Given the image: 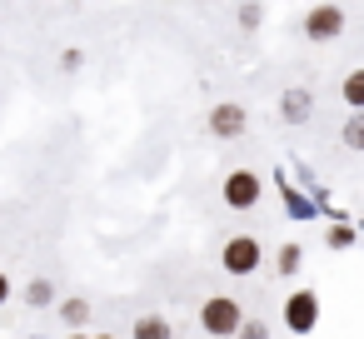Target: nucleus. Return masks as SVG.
<instances>
[{
	"instance_id": "0eeeda50",
	"label": "nucleus",
	"mask_w": 364,
	"mask_h": 339,
	"mask_svg": "<svg viewBox=\"0 0 364 339\" xmlns=\"http://www.w3.org/2000/svg\"><path fill=\"white\" fill-rule=\"evenodd\" d=\"M279 115H284L289 125L309 120V90H284V100H279Z\"/></svg>"
},
{
	"instance_id": "1a4fd4ad",
	"label": "nucleus",
	"mask_w": 364,
	"mask_h": 339,
	"mask_svg": "<svg viewBox=\"0 0 364 339\" xmlns=\"http://www.w3.org/2000/svg\"><path fill=\"white\" fill-rule=\"evenodd\" d=\"M339 95H344V105L364 110V70H349V75H344V85H339Z\"/></svg>"
},
{
	"instance_id": "9d476101",
	"label": "nucleus",
	"mask_w": 364,
	"mask_h": 339,
	"mask_svg": "<svg viewBox=\"0 0 364 339\" xmlns=\"http://www.w3.org/2000/svg\"><path fill=\"white\" fill-rule=\"evenodd\" d=\"M344 145H349V150H364V115H354V120L344 125Z\"/></svg>"
},
{
	"instance_id": "39448f33",
	"label": "nucleus",
	"mask_w": 364,
	"mask_h": 339,
	"mask_svg": "<svg viewBox=\"0 0 364 339\" xmlns=\"http://www.w3.org/2000/svg\"><path fill=\"white\" fill-rule=\"evenodd\" d=\"M339 31H344V11L339 6H309L304 11V36L309 41H339Z\"/></svg>"
},
{
	"instance_id": "20e7f679",
	"label": "nucleus",
	"mask_w": 364,
	"mask_h": 339,
	"mask_svg": "<svg viewBox=\"0 0 364 339\" xmlns=\"http://www.w3.org/2000/svg\"><path fill=\"white\" fill-rule=\"evenodd\" d=\"M284 324H289L294 334H309V329L319 324V294H314V289H294V294L284 299Z\"/></svg>"
},
{
	"instance_id": "423d86ee",
	"label": "nucleus",
	"mask_w": 364,
	"mask_h": 339,
	"mask_svg": "<svg viewBox=\"0 0 364 339\" xmlns=\"http://www.w3.org/2000/svg\"><path fill=\"white\" fill-rule=\"evenodd\" d=\"M245 125H250V120H245L240 105H215V110H210V135H215V140H240Z\"/></svg>"
},
{
	"instance_id": "f03ea898",
	"label": "nucleus",
	"mask_w": 364,
	"mask_h": 339,
	"mask_svg": "<svg viewBox=\"0 0 364 339\" xmlns=\"http://www.w3.org/2000/svg\"><path fill=\"white\" fill-rule=\"evenodd\" d=\"M259 259H264V249H259V240H255V235H230V240H225V249H220V264H225L230 274H255V269H259Z\"/></svg>"
},
{
	"instance_id": "f3484780",
	"label": "nucleus",
	"mask_w": 364,
	"mask_h": 339,
	"mask_svg": "<svg viewBox=\"0 0 364 339\" xmlns=\"http://www.w3.org/2000/svg\"><path fill=\"white\" fill-rule=\"evenodd\" d=\"M100 339H105V334H100Z\"/></svg>"
},
{
	"instance_id": "7ed1b4c3",
	"label": "nucleus",
	"mask_w": 364,
	"mask_h": 339,
	"mask_svg": "<svg viewBox=\"0 0 364 339\" xmlns=\"http://www.w3.org/2000/svg\"><path fill=\"white\" fill-rule=\"evenodd\" d=\"M220 195H225L230 210H255L259 205V175L255 170H230L225 185H220Z\"/></svg>"
},
{
	"instance_id": "ddd939ff",
	"label": "nucleus",
	"mask_w": 364,
	"mask_h": 339,
	"mask_svg": "<svg viewBox=\"0 0 364 339\" xmlns=\"http://www.w3.org/2000/svg\"><path fill=\"white\" fill-rule=\"evenodd\" d=\"M26 294H31V304H46V299H50V284H46V279H36Z\"/></svg>"
},
{
	"instance_id": "2eb2a0df",
	"label": "nucleus",
	"mask_w": 364,
	"mask_h": 339,
	"mask_svg": "<svg viewBox=\"0 0 364 339\" xmlns=\"http://www.w3.org/2000/svg\"><path fill=\"white\" fill-rule=\"evenodd\" d=\"M240 339H264V324H240Z\"/></svg>"
},
{
	"instance_id": "4468645a",
	"label": "nucleus",
	"mask_w": 364,
	"mask_h": 339,
	"mask_svg": "<svg viewBox=\"0 0 364 339\" xmlns=\"http://www.w3.org/2000/svg\"><path fill=\"white\" fill-rule=\"evenodd\" d=\"M259 16H264L259 6H245V11H240V26H259Z\"/></svg>"
},
{
	"instance_id": "9b49d317",
	"label": "nucleus",
	"mask_w": 364,
	"mask_h": 339,
	"mask_svg": "<svg viewBox=\"0 0 364 339\" xmlns=\"http://www.w3.org/2000/svg\"><path fill=\"white\" fill-rule=\"evenodd\" d=\"M299 269V244H284L279 249V274H294Z\"/></svg>"
},
{
	"instance_id": "dca6fc26",
	"label": "nucleus",
	"mask_w": 364,
	"mask_h": 339,
	"mask_svg": "<svg viewBox=\"0 0 364 339\" xmlns=\"http://www.w3.org/2000/svg\"><path fill=\"white\" fill-rule=\"evenodd\" d=\"M11 299V274H0V304Z\"/></svg>"
},
{
	"instance_id": "f8f14e48",
	"label": "nucleus",
	"mask_w": 364,
	"mask_h": 339,
	"mask_svg": "<svg viewBox=\"0 0 364 339\" xmlns=\"http://www.w3.org/2000/svg\"><path fill=\"white\" fill-rule=\"evenodd\" d=\"M85 314H90L85 299H65V319H70V324H85Z\"/></svg>"
},
{
	"instance_id": "6e6552de",
	"label": "nucleus",
	"mask_w": 364,
	"mask_h": 339,
	"mask_svg": "<svg viewBox=\"0 0 364 339\" xmlns=\"http://www.w3.org/2000/svg\"><path fill=\"white\" fill-rule=\"evenodd\" d=\"M135 339H170V319L165 314H140L135 319Z\"/></svg>"
},
{
	"instance_id": "f257e3e1",
	"label": "nucleus",
	"mask_w": 364,
	"mask_h": 339,
	"mask_svg": "<svg viewBox=\"0 0 364 339\" xmlns=\"http://www.w3.org/2000/svg\"><path fill=\"white\" fill-rule=\"evenodd\" d=\"M200 324H205V334H240V324H245V309L230 299V294H215V299H205L200 304Z\"/></svg>"
}]
</instances>
